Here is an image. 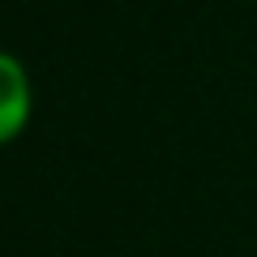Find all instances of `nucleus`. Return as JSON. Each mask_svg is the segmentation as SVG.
I'll use <instances>...</instances> for the list:
<instances>
[{"mask_svg": "<svg viewBox=\"0 0 257 257\" xmlns=\"http://www.w3.org/2000/svg\"><path fill=\"white\" fill-rule=\"evenodd\" d=\"M35 116V82L18 52L0 47V150L13 146Z\"/></svg>", "mask_w": 257, "mask_h": 257, "instance_id": "nucleus-1", "label": "nucleus"}]
</instances>
